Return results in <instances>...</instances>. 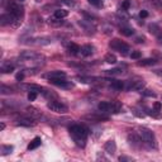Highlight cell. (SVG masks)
Wrapping results in <instances>:
<instances>
[{"label":"cell","mask_w":162,"mask_h":162,"mask_svg":"<svg viewBox=\"0 0 162 162\" xmlns=\"http://www.w3.org/2000/svg\"><path fill=\"white\" fill-rule=\"evenodd\" d=\"M160 2H162V0H160Z\"/></svg>","instance_id":"cell-44"},{"label":"cell","mask_w":162,"mask_h":162,"mask_svg":"<svg viewBox=\"0 0 162 162\" xmlns=\"http://www.w3.org/2000/svg\"><path fill=\"white\" fill-rule=\"evenodd\" d=\"M26 113H27V117L29 118H33V119H38L41 118V112H38V109H35V108H27L26 109Z\"/></svg>","instance_id":"cell-12"},{"label":"cell","mask_w":162,"mask_h":162,"mask_svg":"<svg viewBox=\"0 0 162 162\" xmlns=\"http://www.w3.org/2000/svg\"><path fill=\"white\" fill-rule=\"evenodd\" d=\"M48 23L51 26H53V27H60V26L63 24V22L60 19V18H57V17H51L48 19Z\"/></svg>","instance_id":"cell-19"},{"label":"cell","mask_w":162,"mask_h":162,"mask_svg":"<svg viewBox=\"0 0 162 162\" xmlns=\"http://www.w3.org/2000/svg\"><path fill=\"white\" fill-rule=\"evenodd\" d=\"M5 8L9 11L10 14H13L15 20L18 23V26L22 23V19H23V15H24V9H23L19 4H17L13 0H7V4H5Z\"/></svg>","instance_id":"cell-3"},{"label":"cell","mask_w":162,"mask_h":162,"mask_svg":"<svg viewBox=\"0 0 162 162\" xmlns=\"http://www.w3.org/2000/svg\"><path fill=\"white\" fill-rule=\"evenodd\" d=\"M139 17H141V18H147V17H148V13H147V10H141V13H139Z\"/></svg>","instance_id":"cell-39"},{"label":"cell","mask_w":162,"mask_h":162,"mask_svg":"<svg viewBox=\"0 0 162 162\" xmlns=\"http://www.w3.org/2000/svg\"><path fill=\"white\" fill-rule=\"evenodd\" d=\"M17 124L18 125H23V127H33V125H35V119L29 118V117L20 118V119H18Z\"/></svg>","instance_id":"cell-9"},{"label":"cell","mask_w":162,"mask_h":162,"mask_svg":"<svg viewBox=\"0 0 162 162\" xmlns=\"http://www.w3.org/2000/svg\"><path fill=\"white\" fill-rule=\"evenodd\" d=\"M122 110V105L119 101H112V113L114 114H117Z\"/></svg>","instance_id":"cell-22"},{"label":"cell","mask_w":162,"mask_h":162,"mask_svg":"<svg viewBox=\"0 0 162 162\" xmlns=\"http://www.w3.org/2000/svg\"><path fill=\"white\" fill-rule=\"evenodd\" d=\"M119 161H132V158H129V157H124V156H121V157H119Z\"/></svg>","instance_id":"cell-40"},{"label":"cell","mask_w":162,"mask_h":162,"mask_svg":"<svg viewBox=\"0 0 162 162\" xmlns=\"http://www.w3.org/2000/svg\"><path fill=\"white\" fill-rule=\"evenodd\" d=\"M152 4L157 9H162V2H160V0H152Z\"/></svg>","instance_id":"cell-37"},{"label":"cell","mask_w":162,"mask_h":162,"mask_svg":"<svg viewBox=\"0 0 162 162\" xmlns=\"http://www.w3.org/2000/svg\"><path fill=\"white\" fill-rule=\"evenodd\" d=\"M160 27L157 24H154V23H152L151 26H149V32H151L152 34H156V35H158L160 34Z\"/></svg>","instance_id":"cell-27"},{"label":"cell","mask_w":162,"mask_h":162,"mask_svg":"<svg viewBox=\"0 0 162 162\" xmlns=\"http://www.w3.org/2000/svg\"><path fill=\"white\" fill-rule=\"evenodd\" d=\"M124 87V84L122 81H118V80H112V85L110 89L113 90H117V91H121V90Z\"/></svg>","instance_id":"cell-17"},{"label":"cell","mask_w":162,"mask_h":162,"mask_svg":"<svg viewBox=\"0 0 162 162\" xmlns=\"http://www.w3.org/2000/svg\"><path fill=\"white\" fill-rule=\"evenodd\" d=\"M37 94H38V93L29 91V93H28V100H29V101H34L35 99H37Z\"/></svg>","instance_id":"cell-32"},{"label":"cell","mask_w":162,"mask_h":162,"mask_svg":"<svg viewBox=\"0 0 162 162\" xmlns=\"http://www.w3.org/2000/svg\"><path fill=\"white\" fill-rule=\"evenodd\" d=\"M19 60H22V63L28 65L31 67H33V66H41L44 63V57L32 51H26L20 53Z\"/></svg>","instance_id":"cell-2"},{"label":"cell","mask_w":162,"mask_h":162,"mask_svg":"<svg viewBox=\"0 0 162 162\" xmlns=\"http://www.w3.org/2000/svg\"><path fill=\"white\" fill-rule=\"evenodd\" d=\"M98 109L101 113H112V103H108V101H101L98 105Z\"/></svg>","instance_id":"cell-15"},{"label":"cell","mask_w":162,"mask_h":162,"mask_svg":"<svg viewBox=\"0 0 162 162\" xmlns=\"http://www.w3.org/2000/svg\"><path fill=\"white\" fill-rule=\"evenodd\" d=\"M93 52H94V47L90 46V44H85L81 48L82 56H90V55H93Z\"/></svg>","instance_id":"cell-18"},{"label":"cell","mask_w":162,"mask_h":162,"mask_svg":"<svg viewBox=\"0 0 162 162\" xmlns=\"http://www.w3.org/2000/svg\"><path fill=\"white\" fill-rule=\"evenodd\" d=\"M69 15V11L67 10H63V9H58L55 11V17L60 18V19H62V18H66Z\"/></svg>","instance_id":"cell-24"},{"label":"cell","mask_w":162,"mask_h":162,"mask_svg":"<svg viewBox=\"0 0 162 162\" xmlns=\"http://www.w3.org/2000/svg\"><path fill=\"white\" fill-rule=\"evenodd\" d=\"M26 43L31 46H46L51 43V41L48 38H32V39H28V42H26Z\"/></svg>","instance_id":"cell-7"},{"label":"cell","mask_w":162,"mask_h":162,"mask_svg":"<svg viewBox=\"0 0 162 162\" xmlns=\"http://www.w3.org/2000/svg\"><path fill=\"white\" fill-rule=\"evenodd\" d=\"M0 91H2V94H10V93H13L11 91V89L10 87H7L5 85L2 86V89H0Z\"/></svg>","instance_id":"cell-35"},{"label":"cell","mask_w":162,"mask_h":162,"mask_svg":"<svg viewBox=\"0 0 162 162\" xmlns=\"http://www.w3.org/2000/svg\"><path fill=\"white\" fill-rule=\"evenodd\" d=\"M128 141L129 143L133 147H139L142 145V139H141V136L139 134H136V133H132L128 136Z\"/></svg>","instance_id":"cell-10"},{"label":"cell","mask_w":162,"mask_h":162,"mask_svg":"<svg viewBox=\"0 0 162 162\" xmlns=\"http://www.w3.org/2000/svg\"><path fill=\"white\" fill-rule=\"evenodd\" d=\"M50 82L53 84V85H56V86L65 87V89H71L72 87V84L66 81L65 79H52V80H50Z\"/></svg>","instance_id":"cell-8"},{"label":"cell","mask_w":162,"mask_h":162,"mask_svg":"<svg viewBox=\"0 0 162 162\" xmlns=\"http://www.w3.org/2000/svg\"><path fill=\"white\" fill-rule=\"evenodd\" d=\"M41 143H42V139H41V138H39V137H35L34 139L28 145V149H29V151H32V149H35L37 147L41 146Z\"/></svg>","instance_id":"cell-16"},{"label":"cell","mask_w":162,"mask_h":162,"mask_svg":"<svg viewBox=\"0 0 162 162\" xmlns=\"http://www.w3.org/2000/svg\"><path fill=\"white\" fill-rule=\"evenodd\" d=\"M154 63H156V60L154 58H145V60L138 61V66H152Z\"/></svg>","instance_id":"cell-20"},{"label":"cell","mask_w":162,"mask_h":162,"mask_svg":"<svg viewBox=\"0 0 162 162\" xmlns=\"http://www.w3.org/2000/svg\"><path fill=\"white\" fill-rule=\"evenodd\" d=\"M130 7V3L128 2V0H124V2L122 3V10H128Z\"/></svg>","instance_id":"cell-36"},{"label":"cell","mask_w":162,"mask_h":162,"mask_svg":"<svg viewBox=\"0 0 162 162\" xmlns=\"http://www.w3.org/2000/svg\"><path fill=\"white\" fill-rule=\"evenodd\" d=\"M13 71H14V65H10V63H8V65H4L3 67H2V72H4V74L13 72Z\"/></svg>","instance_id":"cell-26"},{"label":"cell","mask_w":162,"mask_h":162,"mask_svg":"<svg viewBox=\"0 0 162 162\" xmlns=\"http://www.w3.org/2000/svg\"><path fill=\"white\" fill-rule=\"evenodd\" d=\"M139 136H141L142 142L145 143L146 146H148V147H154V145H156L154 134H153L149 129H147V128H141V129H139Z\"/></svg>","instance_id":"cell-5"},{"label":"cell","mask_w":162,"mask_h":162,"mask_svg":"<svg viewBox=\"0 0 162 162\" xmlns=\"http://www.w3.org/2000/svg\"><path fill=\"white\" fill-rule=\"evenodd\" d=\"M70 133L72 136L75 143L79 147H85L86 145V138H87V133L89 130L86 127H84L81 124H75L70 127Z\"/></svg>","instance_id":"cell-1"},{"label":"cell","mask_w":162,"mask_h":162,"mask_svg":"<svg viewBox=\"0 0 162 162\" xmlns=\"http://www.w3.org/2000/svg\"><path fill=\"white\" fill-rule=\"evenodd\" d=\"M15 77H17V80H18V81H22L23 79H24V74H23V72H19V74H17Z\"/></svg>","instance_id":"cell-38"},{"label":"cell","mask_w":162,"mask_h":162,"mask_svg":"<svg viewBox=\"0 0 162 162\" xmlns=\"http://www.w3.org/2000/svg\"><path fill=\"white\" fill-rule=\"evenodd\" d=\"M105 62L110 63V65L117 63V57H115V55H113V53H108V55L105 56Z\"/></svg>","instance_id":"cell-23"},{"label":"cell","mask_w":162,"mask_h":162,"mask_svg":"<svg viewBox=\"0 0 162 162\" xmlns=\"http://www.w3.org/2000/svg\"><path fill=\"white\" fill-rule=\"evenodd\" d=\"M4 128H5V124H4V123H2V125H0V129H2V130H3Z\"/></svg>","instance_id":"cell-42"},{"label":"cell","mask_w":162,"mask_h":162,"mask_svg":"<svg viewBox=\"0 0 162 162\" xmlns=\"http://www.w3.org/2000/svg\"><path fill=\"white\" fill-rule=\"evenodd\" d=\"M142 56V53L139 51H133L130 53V58H133V60H139Z\"/></svg>","instance_id":"cell-30"},{"label":"cell","mask_w":162,"mask_h":162,"mask_svg":"<svg viewBox=\"0 0 162 162\" xmlns=\"http://www.w3.org/2000/svg\"><path fill=\"white\" fill-rule=\"evenodd\" d=\"M79 51H81L79 44H76V43H70L69 44V52L71 53V55H77Z\"/></svg>","instance_id":"cell-21"},{"label":"cell","mask_w":162,"mask_h":162,"mask_svg":"<svg viewBox=\"0 0 162 162\" xmlns=\"http://www.w3.org/2000/svg\"><path fill=\"white\" fill-rule=\"evenodd\" d=\"M89 3L91 4V5H95V7H98V8L103 7V2H101V0H89Z\"/></svg>","instance_id":"cell-31"},{"label":"cell","mask_w":162,"mask_h":162,"mask_svg":"<svg viewBox=\"0 0 162 162\" xmlns=\"http://www.w3.org/2000/svg\"><path fill=\"white\" fill-rule=\"evenodd\" d=\"M44 76L47 77V79H50V80H52V79H65L66 74L63 72V71H52V72L47 74Z\"/></svg>","instance_id":"cell-13"},{"label":"cell","mask_w":162,"mask_h":162,"mask_svg":"<svg viewBox=\"0 0 162 162\" xmlns=\"http://www.w3.org/2000/svg\"><path fill=\"white\" fill-rule=\"evenodd\" d=\"M123 71L121 70V69H114V70H108L106 71V74L108 75H112V76H114V75H119V74H122Z\"/></svg>","instance_id":"cell-29"},{"label":"cell","mask_w":162,"mask_h":162,"mask_svg":"<svg viewBox=\"0 0 162 162\" xmlns=\"http://www.w3.org/2000/svg\"><path fill=\"white\" fill-rule=\"evenodd\" d=\"M47 108H48L50 110L55 112V113H60V114H65L69 110V108L65 104L60 103V101H55V100H50V103L47 104Z\"/></svg>","instance_id":"cell-6"},{"label":"cell","mask_w":162,"mask_h":162,"mask_svg":"<svg viewBox=\"0 0 162 162\" xmlns=\"http://www.w3.org/2000/svg\"><path fill=\"white\" fill-rule=\"evenodd\" d=\"M11 151H13V146H3L2 147V154L3 156H7V154L11 153Z\"/></svg>","instance_id":"cell-28"},{"label":"cell","mask_w":162,"mask_h":162,"mask_svg":"<svg viewBox=\"0 0 162 162\" xmlns=\"http://www.w3.org/2000/svg\"><path fill=\"white\" fill-rule=\"evenodd\" d=\"M153 109H154V112H162V104L160 103V101H154Z\"/></svg>","instance_id":"cell-33"},{"label":"cell","mask_w":162,"mask_h":162,"mask_svg":"<svg viewBox=\"0 0 162 162\" xmlns=\"http://www.w3.org/2000/svg\"><path fill=\"white\" fill-rule=\"evenodd\" d=\"M104 149H105V152L108 154H114L117 152V145H115V142H114L113 139L112 141H108L105 145H104Z\"/></svg>","instance_id":"cell-11"},{"label":"cell","mask_w":162,"mask_h":162,"mask_svg":"<svg viewBox=\"0 0 162 162\" xmlns=\"http://www.w3.org/2000/svg\"><path fill=\"white\" fill-rule=\"evenodd\" d=\"M119 32H121V34H123V35H127V37H129V35H132V34L134 33L133 29H132V28H127V27H122Z\"/></svg>","instance_id":"cell-25"},{"label":"cell","mask_w":162,"mask_h":162,"mask_svg":"<svg viewBox=\"0 0 162 162\" xmlns=\"http://www.w3.org/2000/svg\"><path fill=\"white\" fill-rule=\"evenodd\" d=\"M18 2H24V0H18Z\"/></svg>","instance_id":"cell-43"},{"label":"cell","mask_w":162,"mask_h":162,"mask_svg":"<svg viewBox=\"0 0 162 162\" xmlns=\"http://www.w3.org/2000/svg\"><path fill=\"white\" fill-rule=\"evenodd\" d=\"M109 47L113 48V50L118 51V52H121L123 56H127L129 53V51H130L129 46L127 43H124V42H122L121 39H117V38H114V39H112L109 42Z\"/></svg>","instance_id":"cell-4"},{"label":"cell","mask_w":162,"mask_h":162,"mask_svg":"<svg viewBox=\"0 0 162 162\" xmlns=\"http://www.w3.org/2000/svg\"><path fill=\"white\" fill-rule=\"evenodd\" d=\"M136 42H137V43H143V42H145V38H141V37H138L137 39H136Z\"/></svg>","instance_id":"cell-41"},{"label":"cell","mask_w":162,"mask_h":162,"mask_svg":"<svg viewBox=\"0 0 162 162\" xmlns=\"http://www.w3.org/2000/svg\"><path fill=\"white\" fill-rule=\"evenodd\" d=\"M143 95L145 96H151V98H154L156 96V94L154 93H152V90H143Z\"/></svg>","instance_id":"cell-34"},{"label":"cell","mask_w":162,"mask_h":162,"mask_svg":"<svg viewBox=\"0 0 162 162\" xmlns=\"http://www.w3.org/2000/svg\"><path fill=\"white\" fill-rule=\"evenodd\" d=\"M130 90H133V91H143V89H145V81L143 80H139V81H134L132 85L129 86Z\"/></svg>","instance_id":"cell-14"}]
</instances>
